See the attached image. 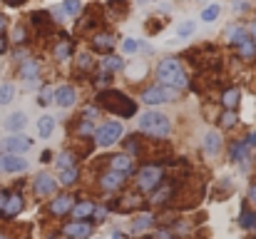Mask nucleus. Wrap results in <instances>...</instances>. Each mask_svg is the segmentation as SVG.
Masks as SVG:
<instances>
[{
	"label": "nucleus",
	"mask_w": 256,
	"mask_h": 239,
	"mask_svg": "<svg viewBox=\"0 0 256 239\" xmlns=\"http://www.w3.org/2000/svg\"><path fill=\"white\" fill-rule=\"evenodd\" d=\"M97 102H100L107 112H114V115H120V117H132V115L137 112V105H134L127 95H122L120 90H102V92L97 95Z\"/></svg>",
	"instance_id": "1"
},
{
	"label": "nucleus",
	"mask_w": 256,
	"mask_h": 239,
	"mask_svg": "<svg viewBox=\"0 0 256 239\" xmlns=\"http://www.w3.org/2000/svg\"><path fill=\"white\" fill-rule=\"evenodd\" d=\"M140 130L150 137H167L172 132V122L167 115H162L157 110H150L140 117Z\"/></svg>",
	"instance_id": "2"
},
{
	"label": "nucleus",
	"mask_w": 256,
	"mask_h": 239,
	"mask_svg": "<svg viewBox=\"0 0 256 239\" xmlns=\"http://www.w3.org/2000/svg\"><path fill=\"white\" fill-rule=\"evenodd\" d=\"M157 78L162 80L164 85L174 87V90L186 87V75H184V70H182V63L174 60V58H167V60L160 63V68H157Z\"/></svg>",
	"instance_id": "3"
},
{
	"label": "nucleus",
	"mask_w": 256,
	"mask_h": 239,
	"mask_svg": "<svg viewBox=\"0 0 256 239\" xmlns=\"http://www.w3.org/2000/svg\"><path fill=\"white\" fill-rule=\"evenodd\" d=\"M226 35H229V43L239 50V55H242L244 60H249V58L256 55V40L252 38L249 30H244L242 25H232V28L226 30Z\"/></svg>",
	"instance_id": "4"
},
{
	"label": "nucleus",
	"mask_w": 256,
	"mask_h": 239,
	"mask_svg": "<svg viewBox=\"0 0 256 239\" xmlns=\"http://www.w3.org/2000/svg\"><path fill=\"white\" fill-rule=\"evenodd\" d=\"M162 167L160 164H147V167H142L140 169V174H137V184H140V189L142 192H154L160 184H162Z\"/></svg>",
	"instance_id": "5"
},
{
	"label": "nucleus",
	"mask_w": 256,
	"mask_h": 239,
	"mask_svg": "<svg viewBox=\"0 0 256 239\" xmlns=\"http://www.w3.org/2000/svg\"><path fill=\"white\" fill-rule=\"evenodd\" d=\"M176 95V90L170 87V85H152L142 92V102L147 105H164V102H172Z\"/></svg>",
	"instance_id": "6"
},
{
	"label": "nucleus",
	"mask_w": 256,
	"mask_h": 239,
	"mask_svg": "<svg viewBox=\"0 0 256 239\" xmlns=\"http://www.w3.org/2000/svg\"><path fill=\"white\" fill-rule=\"evenodd\" d=\"M92 135H94V145L110 147V145H114V142L122 137V122H107V125H102L100 130H94Z\"/></svg>",
	"instance_id": "7"
},
{
	"label": "nucleus",
	"mask_w": 256,
	"mask_h": 239,
	"mask_svg": "<svg viewBox=\"0 0 256 239\" xmlns=\"http://www.w3.org/2000/svg\"><path fill=\"white\" fill-rule=\"evenodd\" d=\"M30 23H32V28H35L38 33H42V35H48V33L55 30L52 15H50L48 10H35V13L30 15Z\"/></svg>",
	"instance_id": "8"
},
{
	"label": "nucleus",
	"mask_w": 256,
	"mask_h": 239,
	"mask_svg": "<svg viewBox=\"0 0 256 239\" xmlns=\"http://www.w3.org/2000/svg\"><path fill=\"white\" fill-rule=\"evenodd\" d=\"M30 145H32V142H30L25 135H18V132H15V135H10V137L2 142V150L10 152V155H22V152L30 150Z\"/></svg>",
	"instance_id": "9"
},
{
	"label": "nucleus",
	"mask_w": 256,
	"mask_h": 239,
	"mask_svg": "<svg viewBox=\"0 0 256 239\" xmlns=\"http://www.w3.org/2000/svg\"><path fill=\"white\" fill-rule=\"evenodd\" d=\"M55 177L52 174H48V172H40L38 177H35V182H32V189H35V194L38 197H48V194H52L55 192Z\"/></svg>",
	"instance_id": "10"
},
{
	"label": "nucleus",
	"mask_w": 256,
	"mask_h": 239,
	"mask_svg": "<svg viewBox=\"0 0 256 239\" xmlns=\"http://www.w3.org/2000/svg\"><path fill=\"white\" fill-rule=\"evenodd\" d=\"M62 234H65V237H70V239H85V237L92 234V224H90V222H82V219L70 222V224H65Z\"/></svg>",
	"instance_id": "11"
},
{
	"label": "nucleus",
	"mask_w": 256,
	"mask_h": 239,
	"mask_svg": "<svg viewBox=\"0 0 256 239\" xmlns=\"http://www.w3.org/2000/svg\"><path fill=\"white\" fill-rule=\"evenodd\" d=\"M90 45L94 53H110L114 48V33H94Z\"/></svg>",
	"instance_id": "12"
},
{
	"label": "nucleus",
	"mask_w": 256,
	"mask_h": 239,
	"mask_svg": "<svg viewBox=\"0 0 256 239\" xmlns=\"http://www.w3.org/2000/svg\"><path fill=\"white\" fill-rule=\"evenodd\" d=\"M0 169L2 172H25L28 169V162L20 157V155H5V157H0Z\"/></svg>",
	"instance_id": "13"
},
{
	"label": "nucleus",
	"mask_w": 256,
	"mask_h": 239,
	"mask_svg": "<svg viewBox=\"0 0 256 239\" xmlns=\"http://www.w3.org/2000/svg\"><path fill=\"white\" fill-rule=\"evenodd\" d=\"M122 182H124V174H122V172H117V169H112V172H107V174H102V177H100V187H102V189H107V192L120 189V187H122Z\"/></svg>",
	"instance_id": "14"
},
{
	"label": "nucleus",
	"mask_w": 256,
	"mask_h": 239,
	"mask_svg": "<svg viewBox=\"0 0 256 239\" xmlns=\"http://www.w3.org/2000/svg\"><path fill=\"white\" fill-rule=\"evenodd\" d=\"M60 107H70V105H75V100H78V92H75V87H58L55 90V97H52Z\"/></svg>",
	"instance_id": "15"
},
{
	"label": "nucleus",
	"mask_w": 256,
	"mask_h": 239,
	"mask_svg": "<svg viewBox=\"0 0 256 239\" xmlns=\"http://www.w3.org/2000/svg\"><path fill=\"white\" fill-rule=\"evenodd\" d=\"M110 164H112V169H117L122 174H127V172L134 169V159L130 157V155H114V157L110 159Z\"/></svg>",
	"instance_id": "16"
},
{
	"label": "nucleus",
	"mask_w": 256,
	"mask_h": 239,
	"mask_svg": "<svg viewBox=\"0 0 256 239\" xmlns=\"http://www.w3.org/2000/svg\"><path fill=\"white\" fill-rule=\"evenodd\" d=\"M20 209H22V197L20 194H8L2 217H15V214H20Z\"/></svg>",
	"instance_id": "17"
},
{
	"label": "nucleus",
	"mask_w": 256,
	"mask_h": 239,
	"mask_svg": "<svg viewBox=\"0 0 256 239\" xmlns=\"http://www.w3.org/2000/svg\"><path fill=\"white\" fill-rule=\"evenodd\" d=\"M72 202H75V199H72L70 194H62V197H55V202L50 204V212L60 217V214H65V212H70V209H72Z\"/></svg>",
	"instance_id": "18"
},
{
	"label": "nucleus",
	"mask_w": 256,
	"mask_h": 239,
	"mask_svg": "<svg viewBox=\"0 0 256 239\" xmlns=\"http://www.w3.org/2000/svg\"><path fill=\"white\" fill-rule=\"evenodd\" d=\"M219 147H222V137H219V132L209 130L206 137H204V152H206V155H216Z\"/></svg>",
	"instance_id": "19"
},
{
	"label": "nucleus",
	"mask_w": 256,
	"mask_h": 239,
	"mask_svg": "<svg viewBox=\"0 0 256 239\" xmlns=\"http://www.w3.org/2000/svg\"><path fill=\"white\" fill-rule=\"evenodd\" d=\"M60 13L68 15V18H78V15L82 13V0H65V3L60 5Z\"/></svg>",
	"instance_id": "20"
},
{
	"label": "nucleus",
	"mask_w": 256,
	"mask_h": 239,
	"mask_svg": "<svg viewBox=\"0 0 256 239\" xmlns=\"http://www.w3.org/2000/svg\"><path fill=\"white\" fill-rule=\"evenodd\" d=\"M5 127H8V132H20L22 127H25V115L22 112H12L10 117H8V122H5Z\"/></svg>",
	"instance_id": "21"
},
{
	"label": "nucleus",
	"mask_w": 256,
	"mask_h": 239,
	"mask_svg": "<svg viewBox=\"0 0 256 239\" xmlns=\"http://www.w3.org/2000/svg\"><path fill=\"white\" fill-rule=\"evenodd\" d=\"M38 73H40V65L35 63V60H25L22 65H20V75L25 80H35L38 78Z\"/></svg>",
	"instance_id": "22"
},
{
	"label": "nucleus",
	"mask_w": 256,
	"mask_h": 239,
	"mask_svg": "<svg viewBox=\"0 0 256 239\" xmlns=\"http://www.w3.org/2000/svg\"><path fill=\"white\" fill-rule=\"evenodd\" d=\"M52 130H55V120H52V117L45 115V117L38 120V132H40V137H50Z\"/></svg>",
	"instance_id": "23"
},
{
	"label": "nucleus",
	"mask_w": 256,
	"mask_h": 239,
	"mask_svg": "<svg viewBox=\"0 0 256 239\" xmlns=\"http://www.w3.org/2000/svg\"><path fill=\"white\" fill-rule=\"evenodd\" d=\"M58 182H62L65 187H72L75 182H78V167H65V169H60V179Z\"/></svg>",
	"instance_id": "24"
},
{
	"label": "nucleus",
	"mask_w": 256,
	"mask_h": 239,
	"mask_svg": "<svg viewBox=\"0 0 256 239\" xmlns=\"http://www.w3.org/2000/svg\"><path fill=\"white\" fill-rule=\"evenodd\" d=\"M70 53H72V43L65 38V40H60L58 45H55V58L58 60H68L70 58Z\"/></svg>",
	"instance_id": "25"
},
{
	"label": "nucleus",
	"mask_w": 256,
	"mask_h": 239,
	"mask_svg": "<svg viewBox=\"0 0 256 239\" xmlns=\"http://www.w3.org/2000/svg\"><path fill=\"white\" fill-rule=\"evenodd\" d=\"M236 102H239V90H236V87H232V90H226V92L222 95V105H224L226 110H234Z\"/></svg>",
	"instance_id": "26"
},
{
	"label": "nucleus",
	"mask_w": 256,
	"mask_h": 239,
	"mask_svg": "<svg viewBox=\"0 0 256 239\" xmlns=\"http://www.w3.org/2000/svg\"><path fill=\"white\" fill-rule=\"evenodd\" d=\"M246 150H249L246 142H234V145L229 147V157L234 159V162H242V159L246 157Z\"/></svg>",
	"instance_id": "27"
},
{
	"label": "nucleus",
	"mask_w": 256,
	"mask_h": 239,
	"mask_svg": "<svg viewBox=\"0 0 256 239\" xmlns=\"http://www.w3.org/2000/svg\"><path fill=\"white\" fill-rule=\"evenodd\" d=\"M122 68H124L122 58H104V60H102V70H104V73H120Z\"/></svg>",
	"instance_id": "28"
},
{
	"label": "nucleus",
	"mask_w": 256,
	"mask_h": 239,
	"mask_svg": "<svg viewBox=\"0 0 256 239\" xmlns=\"http://www.w3.org/2000/svg\"><path fill=\"white\" fill-rule=\"evenodd\" d=\"M94 212V204L92 202H80V204H72V214H75V219H82L87 214H92Z\"/></svg>",
	"instance_id": "29"
},
{
	"label": "nucleus",
	"mask_w": 256,
	"mask_h": 239,
	"mask_svg": "<svg viewBox=\"0 0 256 239\" xmlns=\"http://www.w3.org/2000/svg\"><path fill=\"white\" fill-rule=\"evenodd\" d=\"M219 13H222V8H219L216 3H212V5H206V8L202 10V20H204V23H214V20L219 18Z\"/></svg>",
	"instance_id": "30"
},
{
	"label": "nucleus",
	"mask_w": 256,
	"mask_h": 239,
	"mask_svg": "<svg viewBox=\"0 0 256 239\" xmlns=\"http://www.w3.org/2000/svg\"><path fill=\"white\" fill-rule=\"evenodd\" d=\"M142 48H144V45H142L140 40H134V38H127V40L122 43V50H124L127 55H137Z\"/></svg>",
	"instance_id": "31"
},
{
	"label": "nucleus",
	"mask_w": 256,
	"mask_h": 239,
	"mask_svg": "<svg viewBox=\"0 0 256 239\" xmlns=\"http://www.w3.org/2000/svg\"><path fill=\"white\" fill-rule=\"evenodd\" d=\"M12 97H15V87H12L10 82L0 85V105H8V102H12Z\"/></svg>",
	"instance_id": "32"
},
{
	"label": "nucleus",
	"mask_w": 256,
	"mask_h": 239,
	"mask_svg": "<svg viewBox=\"0 0 256 239\" xmlns=\"http://www.w3.org/2000/svg\"><path fill=\"white\" fill-rule=\"evenodd\" d=\"M194 30H196L194 20H184V23H179V28H176V35H179V38H189V35H194Z\"/></svg>",
	"instance_id": "33"
},
{
	"label": "nucleus",
	"mask_w": 256,
	"mask_h": 239,
	"mask_svg": "<svg viewBox=\"0 0 256 239\" xmlns=\"http://www.w3.org/2000/svg\"><path fill=\"white\" fill-rule=\"evenodd\" d=\"M152 222H154V217H152V214H142V217H137V219H134V234L144 232Z\"/></svg>",
	"instance_id": "34"
},
{
	"label": "nucleus",
	"mask_w": 256,
	"mask_h": 239,
	"mask_svg": "<svg viewBox=\"0 0 256 239\" xmlns=\"http://www.w3.org/2000/svg\"><path fill=\"white\" fill-rule=\"evenodd\" d=\"M12 43H15V45H25V43H28V30H25L22 25H15V30H12Z\"/></svg>",
	"instance_id": "35"
},
{
	"label": "nucleus",
	"mask_w": 256,
	"mask_h": 239,
	"mask_svg": "<svg viewBox=\"0 0 256 239\" xmlns=\"http://www.w3.org/2000/svg\"><path fill=\"white\" fill-rule=\"evenodd\" d=\"M219 122H222V127H234V125L239 122V117H236V112H234V110H226V112L222 115V120H219Z\"/></svg>",
	"instance_id": "36"
},
{
	"label": "nucleus",
	"mask_w": 256,
	"mask_h": 239,
	"mask_svg": "<svg viewBox=\"0 0 256 239\" xmlns=\"http://www.w3.org/2000/svg\"><path fill=\"white\" fill-rule=\"evenodd\" d=\"M58 167H60V169H65V167H75V155H72V152H62V155L58 157Z\"/></svg>",
	"instance_id": "37"
},
{
	"label": "nucleus",
	"mask_w": 256,
	"mask_h": 239,
	"mask_svg": "<svg viewBox=\"0 0 256 239\" xmlns=\"http://www.w3.org/2000/svg\"><path fill=\"white\" fill-rule=\"evenodd\" d=\"M124 150H127V152H134V155H140L142 145H140V140L132 135V137H127V140H124Z\"/></svg>",
	"instance_id": "38"
},
{
	"label": "nucleus",
	"mask_w": 256,
	"mask_h": 239,
	"mask_svg": "<svg viewBox=\"0 0 256 239\" xmlns=\"http://www.w3.org/2000/svg\"><path fill=\"white\" fill-rule=\"evenodd\" d=\"M52 97H55V90H52V87H45V90L40 92V100H38V102L45 107V105H50V100H52Z\"/></svg>",
	"instance_id": "39"
},
{
	"label": "nucleus",
	"mask_w": 256,
	"mask_h": 239,
	"mask_svg": "<svg viewBox=\"0 0 256 239\" xmlns=\"http://www.w3.org/2000/svg\"><path fill=\"white\" fill-rule=\"evenodd\" d=\"M78 68H80V70H90V68H92V55H90V53H82V55L78 58Z\"/></svg>",
	"instance_id": "40"
},
{
	"label": "nucleus",
	"mask_w": 256,
	"mask_h": 239,
	"mask_svg": "<svg viewBox=\"0 0 256 239\" xmlns=\"http://www.w3.org/2000/svg\"><path fill=\"white\" fill-rule=\"evenodd\" d=\"M254 224H256V214H252V212H244V214H242V227H244V229H252Z\"/></svg>",
	"instance_id": "41"
},
{
	"label": "nucleus",
	"mask_w": 256,
	"mask_h": 239,
	"mask_svg": "<svg viewBox=\"0 0 256 239\" xmlns=\"http://www.w3.org/2000/svg\"><path fill=\"white\" fill-rule=\"evenodd\" d=\"M78 132H80V135H87V132H94V125H92V122H90V120H82V125H80V127H78Z\"/></svg>",
	"instance_id": "42"
},
{
	"label": "nucleus",
	"mask_w": 256,
	"mask_h": 239,
	"mask_svg": "<svg viewBox=\"0 0 256 239\" xmlns=\"http://www.w3.org/2000/svg\"><path fill=\"white\" fill-rule=\"evenodd\" d=\"M147 30H150V33H160V30H162V23H160V20H150Z\"/></svg>",
	"instance_id": "43"
},
{
	"label": "nucleus",
	"mask_w": 256,
	"mask_h": 239,
	"mask_svg": "<svg viewBox=\"0 0 256 239\" xmlns=\"http://www.w3.org/2000/svg\"><path fill=\"white\" fill-rule=\"evenodd\" d=\"M154 239H172V232L170 229H157V232H154Z\"/></svg>",
	"instance_id": "44"
},
{
	"label": "nucleus",
	"mask_w": 256,
	"mask_h": 239,
	"mask_svg": "<svg viewBox=\"0 0 256 239\" xmlns=\"http://www.w3.org/2000/svg\"><path fill=\"white\" fill-rule=\"evenodd\" d=\"M5 28H8V18H5V15L0 13V35L5 33Z\"/></svg>",
	"instance_id": "45"
},
{
	"label": "nucleus",
	"mask_w": 256,
	"mask_h": 239,
	"mask_svg": "<svg viewBox=\"0 0 256 239\" xmlns=\"http://www.w3.org/2000/svg\"><path fill=\"white\" fill-rule=\"evenodd\" d=\"M2 53H8V40L0 35V55H2Z\"/></svg>",
	"instance_id": "46"
},
{
	"label": "nucleus",
	"mask_w": 256,
	"mask_h": 239,
	"mask_svg": "<svg viewBox=\"0 0 256 239\" xmlns=\"http://www.w3.org/2000/svg\"><path fill=\"white\" fill-rule=\"evenodd\" d=\"M5 199H8V192H0V214H2V209H5Z\"/></svg>",
	"instance_id": "47"
},
{
	"label": "nucleus",
	"mask_w": 256,
	"mask_h": 239,
	"mask_svg": "<svg viewBox=\"0 0 256 239\" xmlns=\"http://www.w3.org/2000/svg\"><path fill=\"white\" fill-rule=\"evenodd\" d=\"M249 202H256V184L249 187Z\"/></svg>",
	"instance_id": "48"
},
{
	"label": "nucleus",
	"mask_w": 256,
	"mask_h": 239,
	"mask_svg": "<svg viewBox=\"0 0 256 239\" xmlns=\"http://www.w3.org/2000/svg\"><path fill=\"white\" fill-rule=\"evenodd\" d=\"M244 142H246V145H249V147H252V145H254V147H256V135H254V132H252V135H249V137H246V140H244Z\"/></svg>",
	"instance_id": "49"
},
{
	"label": "nucleus",
	"mask_w": 256,
	"mask_h": 239,
	"mask_svg": "<svg viewBox=\"0 0 256 239\" xmlns=\"http://www.w3.org/2000/svg\"><path fill=\"white\" fill-rule=\"evenodd\" d=\"M2 3H8V5H10V8H18V5H22V3H25V0H2Z\"/></svg>",
	"instance_id": "50"
},
{
	"label": "nucleus",
	"mask_w": 256,
	"mask_h": 239,
	"mask_svg": "<svg viewBox=\"0 0 256 239\" xmlns=\"http://www.w3.org/2000/svg\"><path fill=\"white\" fill-rule=\"evenodd\" d=\"M249 33H252V38H254V40H256V23H254V25H252V30H249Z\"/></svg>",
	"instance_id": "51"
},
{
	"label": "nucleus",
	"mask_w": 256,
	"mask_h": 239,
	"mask_svg": "<svg viewBox=\"0 0 256 239\" xmlns=\"http://www.w3.org/2000/svg\"><path fill=\"white\" fill-rule=\"evenodd\" d=\"M0 239H10V237H8V234H0Z\"/></svg>",
	"instance_id": "52"
},
{
	"label": "nucleus",
	"mask_w": 256,
	"mask_h": 239,
	"mask_svg": "<svg viewBox=\"0 0 256 239\" xmlns=\"http://www.w3.org/2000/svg\"><path fill=\"white\" fill-rule=\"evenodd\" d=\"M199 3H206V0H199Z\"/></svg>",
	"instance_id": "53"
}]
</instances>
